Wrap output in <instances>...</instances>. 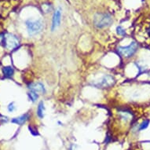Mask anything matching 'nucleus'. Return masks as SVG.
I'll return each mask as SVG.
<instances>
[{"label": "nucleus", "instance_id": "4468645a", "mask_svg": "<svg viewBox=\"0 0 150 150\" xmlns=\"http://www.w3.org/2000/svg\"><path fill=\"white\" fill-rule=\"evenodd\" d=\"M15 108H16V107H15L14 103H13V102L10 103V105H8V111L10 112H13L15 110Z\"/></svg>", "mask_w": 150, "mask_h": 150}, {"label": "nucleus", "instance_id": "423d86ee", "mask_svg": "<svg viewBox=\"0 0 150 150\" xmlns=\"http://www.w3.org/2000/svg\"><path fill=\"white\" fill-rule=\"evenodd\" d=\"M62 10L61 8H58L56 11L54 13L53 18H52V25H51V31L54 32L59 27L62 21Z\"/></svg>", "mask_w": 150, "mask_h": 150}, {"label": "nucleus", "instance_id": "7ed1b4c3", "mask_svg": "<svg viewBox=\"0 0 150 150\" xmlns=\"http://www.w3.org/2000/svg\"><path fill=\"white\" fill-rule=\"evenodd\" d=\"M138 46L135 42H130V44L126 47H120L118 48L119 54H121L123 57L129 58L133 56L138 50Z\"/></svg>", "mask_w": 150, "mask_h": 150}, {"label": "nucleus", "instance_id": "0eeeda50", "mask_svg": "<svg viewBox=\"0 0 150 150\" xmlns=\"http://www.w3.org/2000/svg\"><path fill=\"white\" fill-rule=\"evenodd\" d=\"M28 87L30 91H35L36 93H45L47 92L44 85L42 83H40V82H38V83H30L28 86Z\"/></svg>", "mask_w": 150, "mask_h": 150}, {"label": "nucleus", "instance_id": "f03ea898", "mask_svg": "<svg viewBox=\"0 0 150 150\" xmlns=\"http://www.w3.org/2000/svg\"><path fill=\"white\" fill-rule=\"evenodd\" d=\"M28 33L30 36H34L40 34L43 28V23L41 20H27L25 21Z\"/></svg>", "mask_w": 150, "mask_h": 150}, {"label": "nucleus", "instance_id": "9d476101", "mask_svg": "<svg viewBox=\"0 0 150 150\" xmlns=\"http://www.w3.org/2000/svg\"><path fill=\"white\" fill-rule=\"evenodd\" d=\"M3 72L6 77H11L14 73V70L12 67L6 66L3 69Z\"/></svg>", "mask_w": 150, "mask_h": 150}, {"label": "nucleus", "instance_id": "ddd939ff", "mask_svg": "<svg viewBox=\"0 0 150 150\" xmlns=\"http://www.w3.org/2000/svg\"><path fill=\"white\" fill-rule=\"evenodd\" d=\"M116 33L119 35H124L126 34L125 30L123 29V28L121 26H118L116 28Z\"/></svg>", "mask_w": 150, "mask_h": 150}, {"label": "nucleus", "instance_id": "9b49d317", "mask_svg": "<svg viewBox=\"0 0 150 150\" xmlns=\"http://www.w3.org/2000/svg\"><path fill=\"white\" fill-rule=\"evenodd\" d=\"M28 96L29 98L30 101H32V102H35L38 100V98H39V94H38V93L32 91H30L28 93Z\"/></svg>", "mask_w": 150, "mask_h": 150}, {"label": "nucleus", "instance_id": "20e7f679", "mask_svg": "<svg viewBox=\"0 0 150 150\" xmlns=\"http://www.w3.org/2000/svg\"><path fill=\"white\" fill-rule=\"evenodd\" d=\"M3 42H4V46L6 48L9 50H14L20 44L18 38L14 35L10 34V33H7L4 35Z\"/></svg>", "mask_w": 150, "mask_h": 150}, {"label": "nucleus", "instance_id": "1a4fd4ad", "mask_svg": "<svg viewBox=\"0 0 150 150\" xmlns=\"http://www.w3.org/2000/svg\"><path fill=\"white\" fill-rule=\"evenodd\" d=\"M44 112H45V105L43 101H40L38 108H37V115L40 119H42L44 117Z\"/></svg>", "mask_w": 150, "mask_h": 150}, {"label": "nucleus", "instance_id": "6e6552de", "mask_svg": "<svg viewBox=\"0 0 150 150\" xmlns=\"http://www.w3.org/2000/svg\"><path fill=\"white\" fill-rule=\"evenodd\" d=\"M29 119V115L28 113L24 114L22 116H18V117H16V118L12 119V122L13 123H15V124H18V125H22L24 123L26 122Z\"/></svg>", "mask_w": 150, "mask_h": 150}, {"label": "nucleus", "instance_id": "f257e3e1", "mask_svg": "<svg viewBox=\"0 0 150 150\" xmlns=\"http://www.w3.org/2000/svg\"><path fill=\"white\" fill-rule=\"evenodd\" d=\"M112 17L109 13H96L93 17V25L98 28L108 27L112 23Z\"/></svg>", "mask_w": 150, "mask_h": 150}, {"label": "nucleus", "instance_id": "f8f14e48", "mask_svg": "<svg viewBox=\"0 0 150 150\" xmlns=\"http://www.w3.org/2000/svg\"><path fill=\"white\" fill-rule=\"evenodd\" d=\"M149 123H150L149 120H145L143 121L142 123H141L140 125H139V130H145V129L149 127Z\"/></svg>", "mask_w": 150, "mask_h": 150}, {"label": "nucleus", "instance_id": "39448f33", "mask_svg": "<svg viewBox=\"0 0 150 150\" xmlns=\"http://www.w3.org/2000/svg\"><path fill=\"white\" fill-rule=\"evenodd\" d=\"M115 83V79L110 75H105L98 79L96 81L92 83V85L96 86L98 88H105V87H110Z\"/></svg>", "mask_w": 150, "mask_h": 150}, {"label": "nucleus", "instance_id": "2eb2a0df", "mask_svg": "<svg viewBox=\"0 0 150 150\" xmlns=\"http://www.w3.org/2000/svg\"><path fill=\"white\" fill-rule=\"evenodd\" d=\"M28 129H29L30 132L33 134V135H39V133H38V130H35V129H33L32 127H28Z\"/></svg>", "mask_w": 150, "mask_h": 150}]
</instances>
